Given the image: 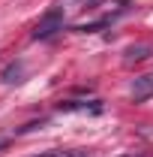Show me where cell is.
Masks as SVG:
<instances>
[{
    "mask_svg": "<svg viewBox=\"0 0 153 157\" xmlns=\"http://www.w3.org/2000/svg\"><path fill=\"white\" fill-rule=\"evenodd\" d=\"M129 94H132L135 103H144V100L153 97V76H138L132 78V88H129Z\"/></svg>",
    "mask_w": 153,
    "mask_h": 157,
    "instance_id": "obj_3",
    "label": "cell"
},
{
    "mask_svg": "<svg viewBox=\"0 0 153 157\" xmlns=\"http://www.w3.org/2000/svg\"><path fill=\"white\" fill-rule=\"evenodd\" d=\"M57 112H90V115H99L102 112V103H87V100H60Z\"/></svg>",
    "mask_w": 153,
    "mask_h": 157,
    "instance_id": "obj_2",
    "label": "cell"
},
{
    "mask_svg": "<svg viewBox=\"0 0 153 157\" xmlns=\"http://www.w3.org/2000/svg\"><path fill=\"white\" fill-rule=\"evenodd\" d=\"M57 30H63V9L54 6V9H48V12L39 18L36 30H33V39H48L51 33H57Z\"/></svg>",
    "mask_w": 153,
    "mask_h": 157,
    "instance_id": "obj_1",
    "label": "cell"
},
{
    "mask_svg": "<svg viewBox=\"0 0 153 157\" xmlns=\"http://www.w3.org/2000/svg\"><path fill=\"white\" fill-rule=\"evenodd\" d=\"M150 55H153V45H129L126 55H123V60L126 63H135V60H147Z\"/></svg>",
    "mask_w": 153,
    "mask_h": 157,
    "instance_id": "obj_5",
    "label": "cell"
},
{
    "mask_svg": "<svg viewBox=\"0 0 153 157\" xmlns=\"http://www.w3.org/2000/svg\"><path fill=\"white\" fill-rule=\"evenodd\" d=\"M3 82L6 85H15V82H24V60H12L6 70H3Z\"/></svg>",
    "mask_w": 153,
    "mask_h": 157,
    "instance_id": "obj_4",
    "label": "cell"
}]
</instances>
